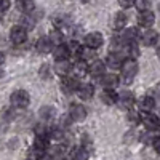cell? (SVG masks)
<instances>
[{
  "label": "cell",
  "instance_id": "cell-1",
  "mask_svg": "<svg viewBox=\"0 0 160 160\" xmlns=\"http://www.w3.org/2000/svg\"><path fill=\"white\" fill-rule=\"evenodd\" d=\"M120 71H122V78H123V82H125V83H130L131 80L136 77V74H138V62H136V59L128 58L127 61H123Z\"/></svg>",
  "mask_w": 160,
  "mask_h": 160
},
{
  "label": "cell",
  "instance_id": "cell-2",
  "mask_svg": "<svg viewBox=\"0 0 160 160\" xmlns=\"http://www.w3.org/2000/svg\"><path fill=\"white\" fill-rule=\"evenodd\" d=\"M10 101H11L13 108H16V109H26V108L29 106V102H31V98H29V93H28V91L16 90V91L11 95Z\"/></svg>",
  "mask_w": 160,
  "mask_h": 160
},
{
  "label": "cell",
  "instance_id": "cell-3",
  "mask_svg": "<svg viewBox=\"0 0 160 160\" xmlns=\"http://www.w3.org/2000/svg\"><path fill=\"white\" fill-rule=\"evenodd\" d=\"M78 85H80L78 77H75V75H64L62 80H61V90L66 93V95L77 91Z\"/></svg>",
  "mask_w": 160,
  "mask_h": 160
},
{
  "label": "cell",
  "instance_id": "cell-4",
  "mask_svg": "<svg viewBox=\"0 0 160 160\" xmlns=\"http://www.w3.org/2000/svg\"><path fill=\"white\" fill-rule=\"evenodd\" d=\"M69 118L72 120V122H83V120L87 118V109H85V106L82 104H71V108H69Z\"/></svg>",
  "mask_w": 160,
  "mask_h": 160
},
{
  "label": "cell",
  "instance_id": "cell-5",
  "mask_svg": "<svg viewBox=\"0 0 160 160\" xmlns=\"http://www.w3.org/2000/svg\"><path fill=\"white\" fill-rule=\"evenodd\" d=\"M117 102L120 104V108H123V109H131L133 106H135L136 99H135V95H133L131 91H122V93H118V99Z\"/></svg>",
  "mask_w": 160,
  "mask_h": 160
},
{
  "label": "cell",
  "instance_id": "cell-6",
  "mask_svg": "<svg viewBox=\"0 0 160 160\" xmlns=\"http://www.w3.org/2000/svg\"><path fill=\"white\" fill-rule=\"evenodd\" d=\"M102 43H104V37H102L101 32H90V34H87V37H85V45H87L88 48L96 50V48H99Z\"/></svg>",
  "mask_w": 160,
  "mask_h": 160
},
{
  "label": "cell",
  "instance_id": "cell-7",
  "mask_svg": "<svg viewBox=\"0 0 160 160\" xmlns=\"http://www.w3.org/2000/svg\"><path fill=\"white\" fill-rule=\"evenodd\" d=\"M142 123H144L146 128H148V131H155V130L160 128V117L152 114V112H148L142 117Z\"/></svg>",
  "mask_w": 160,
  "mask_h": 160
},
{
  "label": "cell",
  "instance_id": "cell-8",
  "mask_svg": "<svg viewBox=\"0 0 160 160\" xmlns=\"http://www.w3.org/2000/svg\"><path fill=\"white\" fill-rule=\"evenodd\" d=\"M10 37L15 43L21 45V43L26 42V38H28V31H26V28H22V26H15L10 32Z\"/></svg>",
  "mask_w": 160,
  "mask_h": 160
},
{
  "label": "cell",
  "instance_id": "cell-9",
  "mask_svg": "<svg viewBox=\"0 0 160 160\" xmlns=\"http://www.w3.org/2000/svg\"><path fill=\"white\" fill-rule=\"evenodd\" d=\"M138 108H139V111L144 112V114L152 112V111L155 109V99H154L151 95H146V96H142V98L138 101Z\"/></svg>",
  "mask_w": 160,
  "mask_h": 160
},
{
  "label": "cell",
  "instance_id": "cell-10",
  "mask_svg": "<svg viewBox=\"0 0 160 160\" xmlns=\"http://www.w3.org/2000/svg\"><path fill=\"white\" fill-rule=\"evenodd\" d=\"M155 21V16L151 10H144V11H139L138 15V24L142 26V28H151Z\"/></svg>",
  "mask_w": 160,
  "mask_h": 160
},
{
  "label": "cell",
  "instance_id": "cell-11",
  "mask_svg": "<svg viewBox=\"0 0 160 160\" xmlns=\"http://www.w3.org/2000/svg\"><path fill=\"white\" fill-rule=\"evenodd\" d=\"M53 43L51 42V38L50 37H40L38 40H37V51L38 53H42V55H47V53H50L51 50H53Z\"/></svg>",
  "mask_w": 160,
  "mask_h": 160
},
{
  "label": "cell",
  "instance_id": "cell-12",
  "mask_svg": "<svg viewBox=\"0 0 160 160\" xmlns=\"http://www.w3.org/2000/svg\"><path fill=\"white\" fill-rule=\"evenodd\" d=\"M72 68H74V66L69 62V59H56L55 71H56L59 75H69V74L72 72Z\"/></svg>",
  "mask_w": 160,
  "mask_h": 160
},
{
  "label": "cell",
  "instance_id": "cell-13",
  "mask_svg": "<svg viewBox=\"0 0 160 160\" xmlns=\"http://www.w3.org/2000/svg\"><path fill=\"white\" fill-rule=\"evenodd\" d=\"M139 38H141V43H142L144 47H151V45H155V43H157L158 35H157V32H155V31L148 29L146 32H142V35H141Z\"/></svg>",
  "mask_w": 160,
  "mask_h": 160
},
{
  "label": "cell",
  "instance_id": "cell-14",
  "mask_svg": "<svg viewBox=\"0 0 160 160\" xmlns=\"http://www.w3.org/2000/svg\"><path fill=\"white\" fill-rule=\"evenodd\" d=\"M90 158V151L85 146H77L71 151V160H88Z\"/></svg>",
  "mask_w": 160,
  "mask_h": 160
},
{
  "label": "cell",
  "instance_id": "cell-15",
  "mask_svg": "<svg viewBox=\"0 0 160 160\" xmlns=\"http://www.w3.org/2000/svg\"><path fill=\"white\" fill-rule=\"evenodd\" d=\"M117 99H118V95L114 91V88H104V91L101 93V101L104 104H108V106L115 104Z\"/></svg>",
  "mask_w": 160,
  "mask_h": 160
},
{
  "label": "cell",
  "instance_id": "cell-16",
  "mask_svg": "<svg viewBox=\"0 0 160 160\" xmlns=\"http://www.w3.org/2000/svg\"><path fill=\"white\" fill-rule=\"evenodd\" d=\"M99 82L104 88H115L118 85V77L115 74H104L99 77Z\"/></svg>",
  "mask_w": 160,
  "mask_h": 160
},
{
  "label": "cell",
  "instance_id": "cell-17",
  "mask_svg": "<svg viewBox=\"0 0 160 160\" xmlns=\"http://www.w3.org/2000/svg\"><path fill=\"white\" fill-rule=\"evenodd\" d=\"M93 93H95V88H93V85H90V83H82L77 88V95L82 99H91Z\"/></svg>",
  "mask_w": 160,
  "mask_h": 160
},
{
  "label": "cell",
  "instance_id": "cell-18",
  "mask_svg": "<svg viewBox=\"0 0 160 160\" xmlns=\"http://www.w3.org/2000/svg\"><path fill=\"white\" fill-rule=\"evenodd\" d=\"M138 37H139V32H138L136 28H128V29H125L123 34H122V40H123L125 45L130 43V42H136Z\"/></svg>",
  "mask_w": 160,
  "mask_h": 160
},
{
  "label": "cell",
  "instance_id": "cell-19",
  "mask_svg": "<svg viewBox=\"0 0 160 160\" xmlns=\"http://www.w3.org/2000/svg\"><path fill=\"white\" fill-rule=\"evenodd\" d=\"M88 68H90V66L87 64V61L78 59V61L75 62V66L72 68V72H74V75H75V77H83V75H87Z\"/></svg>",
  "mask_w": 160,
  "mask_h": 160
},
{
  "label": "cell",
  "instance_id": "cell-20",
  "mask_svg": "<svg viewBox=\"0 0 160 160\" xmlns=\"http://www.w3.org/2000/svg\"><path fill=\"white\" fill-rule=\"evenodd\" d=\"M108 64L111 68H122V64H123L122 55H120L118 51H111L109 56H108Z\"/></svg>",
  "mask_w": 160,
  "mask_h": 160
},
{
  "label": "cell",
  "instance_id": "cell-21",
  "mask_svg": "<svg viewBox=\"0 0 160 160\" xmlns=\"http://www.w3.org/2000/svg\"><path fill=\"white\" fill-rule=\"evenodd\" d=\"M104 71H106V66L102 61H95L90 68H88V72L93 75V77H101L104 75Z\"/></svg>",
  "mask_w": 160,
  "mask_h": 160
},
{
  "label": "cell",
  "instance_id": "cell-22",
  "mask_svg": "<svg viewBox=\"0 0 160 160\" xmlns=\"http://www.w3.org/2000/svg\"><path fill=\"white\" fill-rule=\"evenodd\" d=\"M53 53H55V58L56 59H68L69 58V48L68 45H55V48H53Z\"/></svg>",
  "mask_w": 160,
  "mask_h": 160
},
{
  "label": "cell",
  "instance_id": "cell-23",
  "mask_svg": "<svg viewBox=\"0 0 160 160\" xmlns=\"http://www.w3.org/2000/svg\"><path fill=\"white\" fill-rule=\"evenodd\" d=\"M48 146H50V138H48V136H35L32 148L40 149V151H45V152H47Z\"/></svg>",
  "mask_w": 160,
  "mask_h": 160
},
{
  "label": "cell",
  "instance_id": "cell-24",
  "mask_svg": "<svg viewBox=\"0 0 160 160\" xmlns=\"http://www.w3.org/2000/svg\"><path fill=\"white\" fill-rule=\"evenodd\" d=\"M56 111L53 106H43L42 109H40V118L43 120V122H48V120H51L53 117H55Z\"/></svg>",
  "mask_w": 160,
  "mask_h": 160
},
{
  "label": "cell",
  "instance_id": "cell-25",
  "mask_svg": "<svg viewBox=\"0 0 160 160\" xmlns=\"http://www.w3.org/2000/svg\"><path fill=\"white\" fill-rule=\"evenodd\" d=\"M114 28L117 29V31H122V29H125V24H127V16H125V13H117V15L114 16Z\"/></svg>",
  "mask_w": 160,
  "mask_h": 160
},
{
  "label": "cell",
  "instance_id": "cell-26",
  "mask_svg": "<svg viewBox=\"0 0 160 160\" xmlns=\"http://www.w3.org/2000/svg\"><path fill=\"white\" fill-rule=\"evenodd\" d=\"M125 50H127V53H128V56L133 58V59H135V58L139 55V48H138V43H136V42H130V43H127Z\"/></svg>",
  "mask_w": 160,
  "mask_h": 160
},
{
  "label": "cell",
  "instance_id": "cell-27",
  "mask_svg": "<svg viewBox=\"0 0 160 160\" xmlns=\"http://www.w3.org/2000/svg\"><path fill=\"white\" fill-rule=\"evenodd\" d=\"M50 38H51V42L55 45H61L62 43V32H61V29H55L50 34Z\"/></svg>",
  "mask_w": 160,
  "mask_h": 160
},
{
  "label": "cell",
  "instance_id": "cell-28",
  "mask_svg": "<svg viewBox=\"0 0 160 160\" xmlns=\"http://www.w3.org/2000/svg\"><path fill=\"white\" fill-rule=\"evenodd\" d=\"M135 5L138 7L139 11H144V10H149L151 8L152 0H135Z\"/></svg>",
  "mask_w": 160,
  "mask_h": 160
},
{
  "label": "cell",
  "instance_id": "cell-29",
  "mask_svg": "<svg viewBox=\"0 0 160 160\" xmlns=\"http://www.w3.org/2000/svg\"><path fill=\"white\" fill-rule=\"evenodd\" d=\"M128 120L131 123H139V122H142V117H141V114L138 112V111H131L130 109V112H128Z\"/></svg>",
  "mask_w": 160,
  "mask_h": 160
},
{
  "label": "cell",
  "instance_id": "cell-30",
  "mask_svg": "<svg viewBox=\"0 0 160 160\" xmlns=\"http://www.w3.org/2000/svg\"><path fill=\"white\" fill-rule=\"evenodd\" d=\"M55 24L58 26V29H61L62 26H66V24H69V16H66V15L56 16V18H55Z\"/></svg>",
  "mask_w": 160,
  "mask_h": 160
},
{
  "label": "cell",
  "instance_id": "cell-31",
  "mask_svg": "<svg viewBox=\"0 0 160 160\" xmlns=\"http://www.w3.org/2000/svg\"><path fill=\"white\" fill-rule=\"evenodd\" d=\"M118 5L122 8H130L135 5V0H118Z\"/></svg>",
  "mask_w": 160,
  "mask_h": 160
},
{
  "label": "cell",
  "instance_id": "cell-32",
  "mask_svg": "<svg viewBox=\"0 0 160 160\" xmlns=\"http://www.w3.org/2000/svg\"><path fill=\"white\" fill-rule=\"evenodd\" d=\"M152 148H154V151H155L157 154H160V136L154 138V141H152Z\"/></svg>",
  "mask_w": 160,
  "mask_h": 160
},
{
  "label": "cell",
  "instance_id": "cell-33",
  "mask_svg": "<svg viewBox=\"0 0 160 160\" xmlns=\"http://www.w3.org/2000/svg\"><path fill=\"white\" fill-rule=\"evenodd\" d=\"M40 75H42L43 78L50 77V69H48V66H47V64H43V66H42V69H40Z\"/></svg>",
  "mask_w": 160,
  "mask_h": 160
},
{
  "label": "cell",
  "instance_id": "cell-34",
  "mask_svg": "<svg viewBox=\"0 0 160 160\" xmlns=\"http://www.w3.org/2000/svg\"><path fill=\"white\" fill-rule=\"evenodd\" d=\"M10 8V0H0V11H7Z\"/></svg>",
  "mask_w": 160,
  "mask_h": 160
},
{
  "label": "cell",
  "instance_id": "cell-35",
  "mask_svg": "<svg viewBox=\"0 0 160 160\" xmlns=\"http://www.w3.org/2000/svg\"><path fill=\"white\" fill-rule=\"evenodd\" d=\"M3 61H5V55H3V53H2V51H0V66H2V64H3Z\"/></svg>",
  "mask_w": 160,
  "mask_h": 160
},
{
  "label": "cell",
  "instance_id": "cell-36",
  "mask_svg": "<svg viewBox=\"0 0 160 160\" xmlns=\"http://www.w3.org/2000/svg\"><path fill=\"white\" fill-rule=\"evenodd\" d=\"M157 55H158V58H160V43L157 45Z\"/></svg>",
  "mask_w": 160,
  "mask_h": 160
},
{
  "label": "cell",
  "instance_id": "cell-37",
  "mask_svg": "<svg viewBox=\"0 0 160 160\" xmlns=\"http://www.w3.org/2000/svg\"><path fill=\"white\" fill-rule=\"evenodd\" d=\"M2 75H3V72H2V71H0V77H2Z\"/></svg>",
  "mask_w": 160,
  "mask_h": 160
},
{
  "label": "cell",
  "instance_id": "cell-38",
  "mask_svg": "<svg viewBox=\"0 0 160 160\" xmlns=\"http://www.w3.org/2000/svg\"><path fill=\"white\" fill-rule=\"evenodd\" d=\"M83 2H88V0H83Z\"/></svg>",
  "mask_w": 160,
  "mask_h": 160
},
{
  "label": "cell",
  "instance_id": "cell-39",
  "mask_svg": "<svg viewBox=\"0 0 160 160\" xmlns=\"http://www.w3.org/2000/svg\"><path fill=\"white\" fill-rule=\"evenodd\" d=\"M26 160H31V158H26Z\"/></svg>",
  "mask_w": 160,
  "mask_h": 160
}]
</instances>
